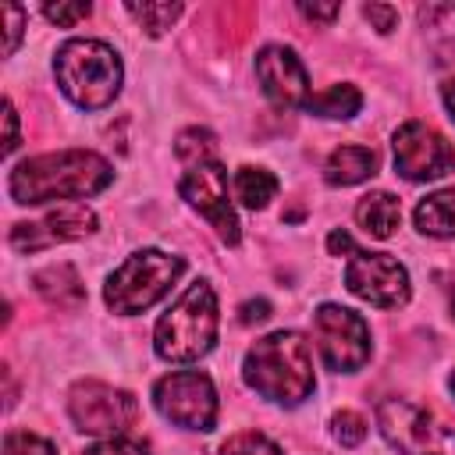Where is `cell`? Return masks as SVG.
<instances>
[{"mask_svg":"<svg viewBox=\"0 0 455 455\" xmlns=\"http://www.w3.org/2000/svg\"><path fill=\"white\" fill-rule=\"evenodd\" d=\"M114 181V167L92 149H60L21 160L11 178L7 192L21 206H39L50 199H85L103 192Z\"/></svg>","mask_w":455,"mask_h":455,"instance_id":"6da1fadb","label":"cell"},{"mask_svg":"<svg viewBox=\"0 0 455 455\" xmlns=\"http://www.w3.org/2000/svg\"><path fill=\"white\" fill-rule=\"evenodd\" d=\"M242 377L256 395L277 405H302L316 387L309 341L299 331H274L259 338L245 352Z\"/></svg>","mask_w":455,"mask_h":455,"instance_id":"7a4b0ae2","label":"cell"},{"mask_svg":"<svg viewBox=\"0 0 455 455\" xmlns=\"http://www.w3.org/2000/svg\"><path fill=\"white\" fill-rule=\"evenodd\" d=\"M53 75L71 103L100 110L114 103V96L121 92L124 68L117 50L107 46L103 39H68L53 57Z\"/></svg>","mask_w":455,"mask_h":455,"instance_id":"3957f363","label":"cell"},{"mask_svg":"<svg viewBox=\"0 0 455 455\" xmlns=\"http://www.w3.org/2000/svg\"><path fill=\"white\" fill-rule=\"evenodd\" d=\"M217 341V295L206 281H192L156 320L153 348L167 363H196Z\"/></svg>","mask_w":455,"mask_h":455,"instance_id":"277c9868","label":"cell"},{"mask_svg":"<svg viewBox=\"0 0 455 455\" xmlns=\"http://www.w3.org/2000/svg\"><path fill=\"white\" fill-rule=\"evenodd\" d=\"M181 270H185L181 256H171L160 249H139L107 277L103 299L114 313H124V316L142 313L171 291V284L181 277Z\"/></svg>","mask_w":455,"mask_h":455,"instance_id":"5b68a950","label":"cell"},{"mask_svg":"<svg viewBox=\"0 0 455 455\" xmlns=\"http://www.w3.org/2000/svg\"><path fill=\"white\" fill-rule=\"evenodd\" d=\"M68 412H71V423L82 434L117 437V434H124L135 423L139 402L124 387L100 384V380H78L68 391Z\"/></svg>","mask_w":455,"mask_h":455,"instance_id":"8992f818","label":"cell"},{"mask_svg":"<svg viewBox=\"0 0 455 455\" xmlns=\"http://www.w3.org/2000/svg\"><path fill=\"white\" fill-rule=\"evenodd\" d=\"M313 334L320 345V355L327 363V370L334 373H355L366 366L370 359V327L359 313L323 302L313 313Z\"/></svg>","mask_w":455,"mask_h":455,"instance_id":"52a82bcc","label":"cell"},{"mask_svg":"<svg viewBox=\"0 0 455 455\" xmlns=\"http://www.w3.org/2000/svg\"><path fill=\"white\" fill-rule=\"evenodd\" d=\"M153 405L164 419L185 430H213L217 427V391L213 380L199 370L167 373L153 387Z\"/></svg>","mask_w":455,"mask_h":455,"instance_id":"ba28073f","label":"cell"},{"mask_svg":"<svg viewBox=\"0 0 455 455\" xmlns=\"http://www.w3.org/2000/svg\"><path fill=\"white\" fill-rule=\"evenodd\" d=\"M395 171L405 181H434L455 171V146L423 121H405L395 132Z\"/></svg>","mask_w":455,"mask_h":455,"instance_id":"9c48e42d","label":"cell"},{"mask_svg":"<svg viewBox=\"0 0 455 455\" xmlns=\"http://www.w3.org/2000/svg\"><path fill=\"white\" fill-rule=\"evenodd\" d=\"M345 288L380 309H398L409 302V274L387 252L355 249L345 267Z\"/></svg>","mask_w":455,"mask_h":455,"instance_id":"30bf717a","label":"cell"},{"mask_svg":"<svg viewBox=\"0 0 455 455\" xmlns=\"http://www.w3.org/2000/svg\"><path fill=\"white\" fill-rule=\"evenodd\" d=\"M178 192H181V199H185L192 210H199V213L210 220V228H213L228 245H238L242 231H238V217H235L231 199H228V171H224L217 160L188 167V171L181 174V181H178Z\"/></svg>","mask_w":455,"mask_h":455,"instance_id":"8fae6325","label":"cell"},{"mask_svg":"<svg viewBox=\"0 0 455 455\" xmlns=\"http://www.w3.org/2000/svg\"><path fill=\"white\" fill-rule=\"evenodd\" d=\"M96 231V213L85 203H64L57 210H50L43 220H25L11 228V245L18 252H36V249H50L60 242H75Z\"/></svg>","mask_w":455,"mask_h":455,"instance_id":"7c38bea8","label":"cell"},{"mask_svg":"<svg viewBox=\"0 0 455 455\" xmlns=\"http://www.w3.org/2000/svg\"><path fill=\"white\" fill-rule=\"evenodd\" d=\"M256 78H259L263 96L281 110L306 107V100H309V75H306L302 60L295 57V50H288V46H277V43L263 46L256 53Z\"/></svg>","mask_w":455,"mask_h":455,"instance_id":"4fadbf2b","label":"cell"},{"mask_svg":"<svg viewBox=\"0 0 455 455\" xmlns=\"http://www.w3.org/2000/svg\"><path fill=\"white\" fill-rule=\"evenodd\" d=\"M377 427L398 455H419L434 437L430 412L402 398H387L377 405Z\"/></svg>","mask_w":455,"mask_h":455,"instance_id":"5bb4252c","label":"cell"},{"mask_svg":"<svg viewBox=\"0 0 455 455\" xmlns=\"http://www.w3.org/2000/svg\"><path fill=\"white\" fill-rule=\"evenodd\" d=\"M32 284L57 309H78L85 302V284H82V277H78V270L71 263H53V267L36 270Z\"/></svg>","mask_w":455,"mask_h":455,"instance_id":"9a60e30c","label":"cell"},{"mask_svg":"<svg viewBox=\"0 0 455 455\" xmlns=\"http://www.w3.org/2000/svg\"><path fill=\"white\" fill-rule=\"evenodd\" d=\"M373 174H377V153L370 146H338L323 164V178L331 185H359Z\"/></svg>","mask_w":455,"mask_h":455,"instance_id":"2e32d148","label":"cell"},{"mask_svg":"<svg viewBox=\"0 0 455 455\" xmlns=\"http://www.w3.org/2000/svg\"><path fill=\"white\" fill-rule=\"evenodd\" d=\"M398 220H402V206L391 192H370L355 203V224L370 238H391Z\"/></svg>","mask_w":455,"mask_h":455,"instance_id":"e0dca14e","label":"cell"},{"mask_svg":"<svg viewBox=\"0 0 455 455\" xmlns=\"http://www.w3.org/2000/svg\"><path fill=\"white\" fill-rule=\"evenodd\" d=\"M416 228L430 238H455V188H441L419 199Z\"/></svg>","mask_w":455,"mask_h":455,"instance_id":"ac0fdd59","label":"cell"},{"mask_svg":"<svg viewBox=\"0 0 455 455\" xmlns=\"http://www.w3.org/2000/svg\"><path fill=\"white\" fill-rule=\"evenodd\" d=\"M359 107H363V92L355 85H348V82L327 85L323 92H316V96L306 100V110L309 114H316V117H341V121L352 117V114H359Z\"/></svg>","mask_w":455,"mask_h":455,"instance_id":"d6986e66","label":"cell"},{"mask_svg":"<svg viewBox=\"0 0 455 455\" xmlns=\"http://www.w3.org/2000/svg\"><path fill=\"white\" fill-rule=\"evenodd\" d=\"M277 196V178L267 167H238L235 174V199L249 210H263Z\"/></svg>","mask_w":455,"mask_h":455,"instance_id":"ffe728a7","label":"cell"},{"mask_svg":"<svg viewBox=\"0 0 455 455\" xmlns=\"http://www.w3.org/2000/svg\"><path fill=\"white\" fill-rule=\"evenodd\" d=\"M124 11H128L149 36H164V32L181 18V4H124Z\"/></svg>","mask_w":455,"mask_h":455,"instance_id":"44dd1931","label":"cell"},{"mask_svg":"<svg viewBox=\"0 0 455 455\" xmlns=\"http://www.w3.org/2000/svg\"><path fill=\"white\" fill-rule=\"evenodd\" d=\"M174 153L185 160V164H210L213 160V153H217V139H213V132H206V128H185L181 135H178V142H174Z\"/></svg>","mask_w":455,"mask_h":455,"instance_id":"7402d4cb","label":"cell"},{"mask_svg":"<svg viewBox=\"0 0 455 455\" xmlns=\"http://www.w3.org/2000/svg\"><path fill=\"white\" fill-rule=\"evenodd\" d=\"M220 455H281V448L256 430H242L220 444Z\"/></svg>","mask_w":455,"mask_h":455,"instance_id":"603a6c76","label":"cell"},{"mask_svg":"<svg viewBox=\"0 0 455 455\" xmlns=\"http://www.w3.org/2000/svg\"><path fill=\"white\" fill-rule=\"evenodd\" d=\"M331 434H334V441H338L341 448H355V444H363V437H366V419H363L359 412H352V409H341V412H334V419H331Z\"/></svg>","mask_w":455,"mask_h":455,"instance_id":"cb8c5ba5","label":"cell"},{"mask_svg":"<svg viewBox=\"0 0 455 455\" xmlns=\"http://www.w3.org/2000/svg\"><path fill=\"white\" fill-rule=\"evenodd\" d=\"M4 455H57V448L39 437V434H28V430H11L4 437Z\"/></svg>","mask_w":455,"mask_h":455,"instance_id":"d4e9b609","label":"cell"},{"mask_svg":"<svg viewBox=\"0 0 455 455\" xmlns=\"http://www.w3.org/2000/svg\"><path fill=\"white\" fill-rule=\"evenodd\" d=\"M85 455H149V448L142 441H132V437H107V441L89 444Z\"/></svg>","mask_w":455,"mask_h":455,"instance_id":"484cf974","label":"cell"},{"mask_svg":"<svg viewBox=\"0 0 455 455\" xmlns=\"http://www.w3.org/2000/svg\"><path fill=\"white\" fill-rule=\"evenodd\" d=\"M43 14L60 28H71L89 14V4H43Z\"/></svg>","mask_w":455,"mask_h":455,"instance_id":"4316f807","label":"cell"},{"mask_svg":"<svg viewBox=\"0 0 455 455\" xmlns=\"http://www.w3.org/2000/svg\"><path fill=\"white\" fill-rule=\"evenodd\" d=\"M363 14H366V21H370L377 32H384V36L398 25V11H395L391 4H366V7H363Z\"/></svg>","mask_w":455,"mask_h":455,"instance_id":"83f0119b","label":"cell"},{"mask_svg":"<svg viewBox=\"0 0 455 455\" xmlns=\"http://www.w3.org/2000/svg\"><path fill=\"white\" fill-rule=\"evenodd\" d=\"M4 18H7V39H4V53L11 57L18 50V39H21V28H25V11L18 4H7L4 7Z\"/></svg>","mask_w":455,"mask_h":455,"instance_id":"f1b7e54d","label":"cell"},{"mask_svg":"<svg viewBox=\"0 0 455 455\" xmlns=\"http://www.w3.org/2000/svg\"><path fill=\"white\" fill-rule=\"evenodd\" d=\"M270 316V302L267 299H249V302H242V309H238V320L242 323H263Z\"/></svg>","mask_w":455,"mask_h":455,"instance_id":"f546056e","label":"cell"},{"mask_svg":"<svg viewBox=\"0 0 455 455\" xmlns=\"http://www.w3.org/2000/svg\"><path fill=\"white\" fill-rule=\"evenodd\" d=\"M419 455H455V430H434L430 444Z\"/></svg>","mask_w":455,"mask_h":455,"instance_id":"4dcf8cb0","label":"cell"},{"mask_svg":"<svg viewBox=\"0 0 455 455\" xmlns=\"http://www.w3.org/2000/svg\"><path fill=\"white\" fill-rule=\"evenodd\" d=\"M4 121H7V139H4V153L11 156L18 149V114H14V103L4 100Z\"/></svg>","mask_w":455,"mask_h":455,"instance_id":"1f68e13d","label":"cell"},{"mask_svg":"<svg viewBox=\"0 0 455 455\" xmlns=\"http://www.w3.org/2000/svg\"><path fill=\"white\" fill-rule=\"evenodd\" d=\"M299 11L306 14V18H316V21H334L338 18V11H341V4H299Z\"/></svg>","mask_w":455,"mask_h":455,"instance_id":"d6a6232c","label":"cell"},{"mask_svg":"<svg viewBox=\"0 0 455 455\" xmlns=\"http://www.w3.org/2000/svg\"><path fill=\"white\" fill-rule=\"evenodd\" d=\"M327 249H331V256H341V252H355V245H352V238H348L345 231H331V238H327Z\"/></svg>","mask_w":455,"mask_h":455,"instance_id":"836d02e7","label":"cell"},{"mask_svg":"<svg viewBox=\"0 0 455 455\" xmlns=\"http://www.w3.org/2000/svg\"><path fill=\"white\" fill-rule=\"evenodd\" d=\"M441 96H444V107H448V114H451V121H455V78H448V82L441 85Z\"/></svg>","mask_w":455,"mask_h":455,"instance_id":"e575fe53","label":"cell"},{"mask_svg":"<svg viewBox=\"0 0 455 455\" xmlns=\"http://www.w3.org/2000/svg\"><path fill=\"white\" fill-rule=\"evenodd\" d=\"M451 316H455V295H451Z\"/></svg>","mask_w":455,"mask_h":455,"instance_id":"d590c367","label":"cell"},{"mask_svg":"<svg viewBox=\"0 0 455 455\" xmlns=\"http://www.w3.org/2000/svg\"><path fill=\"white\" fill-rule=\"evenodd\" d=\"M451 395H455V373H451Z\"/></svg>","mask_w":455,"mask_h":455,"instance_id":"8d00e7d4","label":"cell"}]
</instances>
